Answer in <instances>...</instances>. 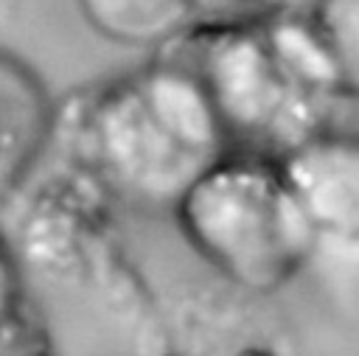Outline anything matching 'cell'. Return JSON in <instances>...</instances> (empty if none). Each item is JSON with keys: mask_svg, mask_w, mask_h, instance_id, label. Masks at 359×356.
<instances>
[{"mask_svg": "<svg viewBox=\"0 0 359 356\" xmlns=\"http://www.w3.org/2000/svg\"><path fill=\"white\" fill-rule=\"evenodd\" d=\"M22 266L11 247L6 227L0 224V317L22 303Z\"/></svg>", "mask_w": 359, "mask_h": 356, "instance_id": "obj_9", "label": "cell"}, {"mask_svg": "<svg viewBox=\"0 0 359 356\" xmlns=\"http://www.w3.org/2000/svg\"><path fill=\"white\" fill-rule=\"evenodd\" d=\"M101 193L140 210H174L230 151L199 81L171 56L56 101L53 140Z\"/></svg>", "mask_w": 359, "mask_h": 356, "instance_id": "obj_1", "label": "cell"}, {"mask_svg": "<svg viewBox=\"0 0 359 356\" xmlns=\"http://www.w3.org/2000/svg\"><path fill=\"white\" fill-rule=\"evenodd\" d=\"M157 53L205 90L230 149L280 160L334 107L342 81L306 14L199 20Z\"/></svg>", "mask_w": 359, "mask_h": 356, "instance_id": "obj_2", "label": "cell"}, {"mask_svg": "<svg viewBox=\"0 0 359 356\" xmlns=\"http://www.w3.org/2000/svg\"><path fill=\"white\" fill-rule=\"evenodd\" d=\"M0 356H53L48 334L25 300L0 317Z\"/></svg>", "mask_w": 359, "mask_h": 356, "instance_id": "obj_8", "label": "cell"}, {"mask_svg": "<svg viewBox=\"0 0 359 356\" xmlns=\"http://www.w3.org/2000/svg\"><path fill=\"white\" fill-rule=\"evenodd\" d=\"M171 213L199 258L247 292H275L309 266V227L272 157L224 151Z\"/></svg>", "mask_w": 359, "mask_h": 356, "instance_id": "obj_3", "label": "cell"}, {"mask_svg": "<svg viewBox=\"0 0 359 356\" xmlns=\"http://www.w3.org/2000/svg\"><path fill=\"white\" fill-rule=\"evenodd\" d=\"M205 0H76L81 20L121 48H165L185 34Z\"/></svg>", "mask_w": 359, "mask_h": 356, "instance_id": "obj_6", "label": "cell"}, {"mask_svg": "<svg viewBox=\"0 0 359 356\" xmlns=\"http://www.w3.org/2000/svg\"><path fill=\"white\" fill-rule=\"evenodd\" d=\"M278 165L309 227L306 269L331 292H359V93L342 90Z\"/></svg>", "mask_w": 359, "mask_h": 356, "instance_id": "obj_4", "label": "cell"}, {"mask_svg": "<svg viewBox=\"0 0 359 356\" xmlns=\"http://www.w3.org/2000/svg\"><path fill=\"white\" fill-rule=\"evenodd\" d=\"M56 98L20 53L0 45V207L31 179L53 140Z\"/></svg>", "mask_w": 359, "mask_h": 356, "instance_id": "obj_5", "label": "cell"}, {"mask_svg": "<svg viewBox=\"0 0 359 356\" xmlns=\"http://www.w3.org/2000/svg\"><path fill=\"white\" fill-rule=\"evenodd\" d=\"M244 3L266 14H306L314 0H244Z\"/></svg>", "mask_w": 359, "mask_h": 356, "instance_id": "obj_10", "label": "cell"}, {"mask_svg": "<svg viewBox=\"0 0 359 356\" xmlns=\"http://www.w3.org/2000/svg\"><path fill=\"white\" fill-rule=\"evenodd\" d=\"M342 90L359 93V0H314L306 11Z\"/></svg>", "mask_w": 359, "mask_h": 356, "instance_id": "obj_7", "label": "cell"}]
</instances>
